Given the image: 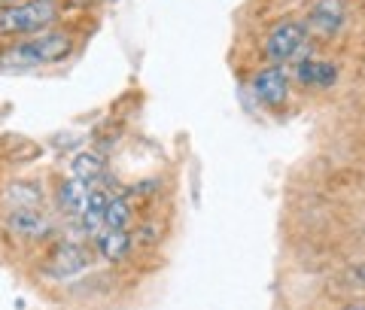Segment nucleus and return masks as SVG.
<instances>
[{
	"mask_svg": "<svg viewBox=\"0 0 365 310\" xmlns=\"http://www.w3.org/2000/svg\"><path fill=\"white\" fill-rule=\"evenodd\" d=\"M107 201H110V192L107 189H91L88 201L79 213V225H83V234L86 237H95L98 232H104V216H107Z\"/></svg>",
	"mask_w": 365,
	"mask_h": 310,
	"instance_id": "9",
	"label": "nucleus"
},
{
	"mask_svg": "<svg viewBox=\"0 0 365 310\" xmlns=\"http://www.w3.org/2000/svg\"><path fill=\"white\" fill-rule=\"evenodd\" d=\"M344 310H365V307H359V304H347Z\"/></svg>",
	"mask_w": 365,
	"mask_h": 310,
	"instance_id": "16",
	"label": "nucleus"
},
{
	"mask_svg": "<svg viewBox=\"0 0 365 310\" xmlns=\"http://www.w3.org/2000/svg\"><path fill=\"white\" fill-rule=\"evenodd\" d=\"M6 228L16 237L25 240H43L46 234L52 232V222L37 210V207H28V210H13L6 216Z\"/></svg>",
	"mask_w": 365,
	"mask_h": 310,
	"instance_id": "7",
	"label": "nucleus"
},
{
	"mask_svg": "<svg viewBox=\"0 0 365 310\" xmlns=\"http://www.w3.org/2000/svg\"><path fill=\"white\" fill-rule=\"evenodd\" d=\"M307 40V25L304 21H295V19H287L280 25H274L265 37V58L271 64H287L292 61L299 49Z\"/></svg>",
	"mask_w": 365,
	"mask_h": 310,
	"instance_id": "3",
	"label": "nucleus"
},
{
	"mask_svg": "<svg viewBox=\"0 0 365 310\" xmlns=\"http://www.w3.org/2000/svg\"><path fill=\"white\" fill-rule=\"evenodd\" d=\"M91 240H95L98 252L107 262H122V259H128V252H131V234L122 232V228H104V232H98Z\"/></svg>",
	"mask_w": 365,
	"mask_h": 310,
	"instance_id": "11",
	"label": "nucleus"
},
{
	"mask_svg": "<svg viewBox=\"0 0 365 310\" xmlns=\"http://www.w3.org/2000/svg\"><path fill=\"white\" fill-rule=\"evenodd\" d=\"M295 79L307 88H332L338 83V67L319 58H307L295 64Z\"/></svg>",
	"mask_w": 365,
	"mask_h": 310,
	"instance_id": "8",
	"label": "nucleus"
},
{
	"mask_svg": "<svg viewBox=\"0 0 365 310\" xmlns=\"http://www.w3.org/2000/svg\"><path fill=\"white\" fill-rule=\"evenodd\" d=\"M88 195H91V182L79 180V177H71V180H64L58 186V207L64 213L79 216L83 213V207H86V201H88Z\"/></svg>",
	"mask_w": 365,
	"mask_h": 310,
	"instance_id": "12",
	"label": "nucleus"
},
{
	"mask_svg": "<svg viewBox=\"0 0 365 310\" xmlns=\"http://www.w3.org/2000/svg\"><path fill=\"white\" fill-rule=\"evenodd\" d=\"M71 170H73V177L95 182L101 174H104V158L98 153H76L71 158Z\"/></svg>",
	"mask_w": 365,
	"mask_h": 310,
	"instance_id": "14",
	"label": "nucleus"
},
{
	"mask_svg": "<svg viewBox=\"0 0 365 310\" xmlns=\"http://www.w3.org/2000/svg\"><path fill=\"white\" fill-rule=\"evenodd\" d=\"M0 198H4V204L9 207V210H28V207H40L43 192L34 180H13V182L4 186Z\"/></svg>",
	"mask_w": 365,
	"mask_h": 310,
	"instance_id": "10",
	"label": "nucleus"
},
{
	"mask_svg": "<svg viewBox=\"0 0 365 310\" xmlns=\"http://www.w3.org/2000/svg\"><path fill=\"white\" fill-rule=\"evenodd\" d=\"M73 33L71 31H40L28 40H19L0 52V67L4 71H34V67H49L64 61L73 52Z\"/></svg>",
	"mask_w": 365,
	"mask_h": 310,
	"instance_id": "1",
	"label": "nucleus"
},
{
	"mask_svg": "<svg viewBox=\"0 0 365 310\" xmlns=\"http://www.w3.org/2000/svg\"><path fill=\"white\" fill-rule=\"evenodd\" d=\"M362 280H365V268H362Z\"/></svg>",
	"mask_w": 365,
	"mask_h": 310,
	"instance_id": "17",
	"label": "nucleus"
},
{
	"mask_svg": "<svg viewBox=\"0 0 365 310\" xmlns=\"http://www.w3.org/2000/svg\"><path fill=\"white\" fill-rule=\"evenodd\" d=\"M253 95L259 103H265L271 110H280L289 95V76L283 71V64H271L265 71L253 76Z\"/></svg>",
	"mask_w": 365,
	"mask_h": 310,
	"instance_id": "4",
	"label": "nucleus"
},
{
	"mask_svg": "<svg viewBox=\"0 0 365 310\" xmlns=\"http://www.w3.org/2000/svg\"><path fill=\"white\" fill-rule=\"evenodd\" d=\"M347 19V4L344 0H317L311 6V13H307V33H314V37H335L341 31Z\"/></svg>",
	"mask_w": 365,
	"mask_h": 310,
	"instance_id": "5",
	"label": "nucleus"
},
{
	"mask_svg": "<svg viewBox=\"0 0 365 310\" xmlns=\"http://www.w3.org/2000/svg\"><path fill=\"white\" fill-rule=\"evenodd\" d=\"M83 268H88V249L76 240H61L49 259V271L55 277H73Z\"/></svg>",
	"mask_w": 365,
	"mask_h": 310,
	"instance_id": "6",
	"label": "nucleus"
},
{
	"mask_svg": "<svg viewBox=\"0 0 365 310\" xmlns=\"http://www.w3.org/2000/svg\"><path fill=\"white\" fill-rule=\"evenodd\" d=\"M58 0H25L0 9V37H19V33L49 31L58 19Z\"/></svg>",
	"mask_w": 365,
	"mask_h": 310,
	"instance_id": "2",
	"label": "nucleus"
},
{
	"mask_svg": "<svg viewBox=\"0 0 365 310\" xmlns=\"http://www.w3.org/2000/svg\"><path fill=\"white\" fill-rule=\"evenodd\" d=\"M134 219V210H131V198L122 192H110V201H107V216H104V225L107 228H122L128 232V225Z\"/></svg>",
	"mask_w": 365,
	"mask_h": 310,
	"instance_id": "13",
	"label": "nucleus"
},
{
	"mask_svg": "<svg viewBox=\"0 0 365 310\" xmlns=\"http://www.w3.org/2000/svg\"><path fill=\"white\" fill-rule=\"evenodd\" d=\"M137 240H143V244H153V240H158V225L155 222H143L140 232H137Z\"/></svg>",
	"mask_w": 365,
	"mask_h": 310,
	"instance_id": "15",
	"label": "nucleus"
}]
</instances>
